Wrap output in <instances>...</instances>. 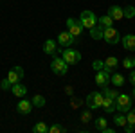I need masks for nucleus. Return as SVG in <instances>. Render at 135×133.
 <instances>
[{
  "label": "nucleus",
  "mask_w": 135,
  "mask_h": 133,
  "mask_svg": "<svg viewBox=\"0 0 135 133\" xmlns=\"http://www.w3.org/2000/svg\"><path fill=\"white\" fill-rule=\"evenodd\" d=\"M32 106H36V108H43V106H45V97L40 95V93H36V95L32 97Z\"/></svg>",
  "instance_id": "obj_21"
},
{
  "label": "nucleus",
  "mask_w": 135,
  "mask_h": 133,
  "mask_svg": "<svg viewBox=\"0 0 135 133\" xmlns=\"http://www.w3.org/2000/svg\"><path fill=\"white\" fill-rule=\"evenodd\" d=\"M124 81H126V79H124V76H123V74H117V72H115V74L110 76V83H112L114 86H123Z\"/></svg>",
  "instance_id": "obj_18"
},
{
  "label": "nucleus",
  "mask_w": 135,
  "mask_h": 133,
  "mask_svg": "<svg viewBox=\"0 0 135 133\" xmlns=\"http://www.w3.org/2000/svg\"><path fill=\"white\" fill-rule=\"evenodd\" d=\"M23 77V68L22 67H13L7 74V79H9L11 85H15V83H20V79Z\"/></svg>",
  "instance_id": "obj_10"
},
{
  "label": "nucleus",
  "mask_w": 135,
  "mask_h": 133,
  "mask_svg": "<svg viewBox=\"0 0 135 133\" xmlns=\"http://www.w3.org/2000/svg\"><path fill=\"white\" fill-rule=\"evenodd\" d=\"M103 108L106 113H114L115 112V101L114 99H110V97H104V101H103Z\"/></svg>",
  "instance_id": "obj_17"
},
{
  "label": "nucleus",
  "mask_w": 135,
  "mask_h": 133,
  "mask_svg": "<svg viewBox=\"0 0 135 133\" xmlns=\"http://www.w3.org/2000/svg\"><path fill=\"white\" fill-rule=\"evenodd\" d=\"M32 131H34V133H47V131H49V128H47V124H45V122H38V124L32 126Z\"/></svg>",
  "instance_id": "obj_23"
},
{
  "label": "nucleus",
  "mask_w": 135,
  "mask_h": 133,
  "mask_svg": "<svg viewBox=\"0 0 135 133\" xmlns=\"http://www.w3.org/2000/svg\"><path fill=\"white\" fill-rule=\"evenodd\" d=\"M32 108H34V106H32V101L29 102L27 99H22V101L18 102V106H16V110H18V113H22V115H29Z\"/></svg>",
  "instance_id": "obj_11"
},
{
  "label": "nucleus",
  "mask_w": 135,
  "mask_h": 133,
  "mask_svg": "<svg viewBox=\"0 0 135 133\" xmlns=\"http://www.w3.org/2000/svg\"><path fill=\"white\" fill-rule=\"evenodd\" d=\"M103 95L104 97H110V99H117V95H119V92H115V88H108V86H104L103 88Z\"/></svg>",
  "instance_id": "obj_22"
},
{
  "label": "nucleus",
  "mask_w": 135,
  "mask_h": 133,
  "mask_svg": "<svg viewBox=\"0 0 135 133\" xmlns=\"http://www.w3.org/2000/svg\"><path fill=\"white\" fill-rule=\"evenodd\" d=\"M121 41L126 51H135V34H126V36H123Z\"/></svg>",
  "instance_id": "obj_13"
},
{
  "label": "nucleus",
  "mask_w": 135,
  "mask_h": 133,
  "mask_svg": "<svg viewBox=\"0 0 135 133\" xmlns=\"http://www.w3.org/2000/svg\"><path fill=\"white\" fill-rule=\"evenodd\" d=\"M56 51H58V43L54 40H47L43 43V52L45 54H51V56H56Z\"/></svg>",
  "instance_id": "obj_14"
},
{
  "label": "nucleus",
  "mask_w": 135,
  "mask_h": 133,
  "mask_svg": "<svg viewBox=\"0 0 135 133\" xmlns=\"http://www.w3.org/2000/svg\"><path fill=\"white\" fill-rule=\"evenodd\" d=\"M70 104H74L72 108H78V106H79V104H81V101H79V99H74V101L70 102Z\"/></svg>",
  "instance_id": "obj_34"
},
{
  "label": "nucleus",
  "mask_w": 135,
  "mask_h": 133,
  "mask_svg": "<svg viewBox=\"0 0 135 133\" xmlns=\"http://www.w3.org/2000/svg\"><path fill=\"white\" fill-rule=\"evenodd\" d=\"M88 31H90V36H92V40H101V38H103V27H99V25H97V23H95V25H94L92 29H88Z\"/></svg>",
  "instance_id": "obj_19"
},
{
  "label": "nucleus",
  "mask_w": 135,
  "mask_h": 133,
  "mask_svg": "<svg viewBox=\"0 0 135 133\" xmlns=\"http://www.w3.org/2000/svg\"><path fill=\"white\" fill-rule=\"evenodd\" d=\"M60 131H67L65 128H61L60 124H52L51 128H49V133H60Z\"/></svg>",
  "instance_id": "obj_30"
},
{
  "label": "nucleus",
  "mask_w": 135,
  "mask_h": 133,
  "mask_svg": "<svg viewBox=\"0 0 135 133\" xmlns=\"http://www.w3.org/2000/svg\"><path fill=\"white\" fill-rule=\"evenodd\" d=\"M103 40L106 41V43H110V45H117V43L121 41V34H119V31L112 25V27H106L103 31Z\"/></svg>",
  "instance_id": "obj_5"
},
{
  "label": "nucleus",
  "mask_w": 135,
  "mask_h": 133,
  "mask_svg": "<svg viewBox=\"0 0 135 133\" xmlns=\"http://www.w3.org/2000/svg\"><path fill=\"white\" fill-rule=\"evenodd\" d=\"M51 70L56 74V76H65L69 72V63L65 61L63 58H54L51 61Z\"/></svg>",
  "instance_id": "obj_3"
},
{
  "label": "nucleus",
  "mask_w": 135,
  "mask_h": 133,
  "mask_svg": "<svg viewBox=\"0 0 135 133\" xmlns=\"http://www.w3.org/2000/svg\"><path fill=\"white\" fill-rule=\"evenodd\" d=\"M90 121H92V112H90V110H85L83 113H81V122H90Z\"/></svg>",
  "instance_id": "obj_28"
},
{
  "label": "nucleus",
  "mask_w": 135,
  "mask_h": 133,
  "mask_svg": "<svg viewBox=\"0 0 135 133\" xmlns=\"http://www.w3.org/2000/svg\"><path fill=\"white\" fill-rule=\"evenodd\" d=\"M61 58H63L67 63H69V65H76V63L81 61V54L76 51V49H70V47H63Z\"/></svg>",
  "instance_id": "obj_2"
},
{
  "label": "nucleus",
  "mask_w": 135,
  "mask_h": 133,
  "mask_svg": "<svg viewBox=\"0 0 135 133\" xmlns=\"http://www.w3.org/2000/svg\"><path fill=\"white\" fill-rule=\"evenodd\" d=\"M133 97H135V88H133Z\"/></svg>",
  "instance_id": "obj_36"
},
{
  "label": "nucleus",
  "mask_w": 135,
  "mask_h": 133,
  "mask_svg": "<svg viewBox=\"0 0 135 133\" xmlns=\"http://www.w3.org/2000/svg\"><path fill=\"white\" fill-rule=\"evenodd\" d=\"M108 16L112 18V20H124V16H123V7L121 6H112L110 9H108Z\"/></svg>",
  "instance_id": "obj_12"
},
{
  "label": "nucleus",
  "mask_w": 135,
  "mask_h": 133,
  "mask_svg": "<svg viewBox=\"0 0 135 133\" xmlns=\"http://www.w3.org/2000/svg\"><path fill=\"white\" fill-rule=\"evenodd\" d=\"M103 101H104L103 92H92V93L86 95V106H88L90 110L101 108V106H103Z\"/></svg>",
  "instance_id": "obj_4"
},
{
  "label": "nucleus",
  "mask_w": 135,
  "mask_h": 133,
  "mask_svg": "<svg viewBox=\"0 0 135 133\" xmlns=\"http://www.w3.org/2000/svg\"><path fill=\"white\" fill-rule=\"evenodd\" d=\"M117 65H119V60H117L115 56H110V58H106V60H104V70L112 72V70L117 68Z\"/></svg>",
  "instance_id": "obj_16"
},
{
  "label": "nucleus",
  "mask_w": 135,
  "mask_h": 133,
  "mask_svg": "<svg viewBox=\"0 0 135 133\" xmlns=\"http://www.w3.org/2000/svg\"><path fill=\"white\" fill-rule=\"evenodd\" d=\"M130 83H132V85L135 86V70H133V72H130Z\"/></svg>",
  "instance_id": "obj_33"
},
{
  "label": "nucleus",
  "mask_w": 135,
  "mask_h": 133,
  "mask_svg": "<svg viewBox=\"0 0 135 133\" xmlns=\"http://www.w3.org/2000/svg\"><path fill=\"white\" fill-rule=\"evenodd\" d=\"M74 40H76V38H74L69 31H61L58 34V43H60L61 47H72Z\"/></svg>",
  "instance_id": "obj_9"
},
{
  "label": "nucleus",
  "mask_w": 135,
  "mask_h": 133,
  "mask_svg": "<svg viewBox=\"0 0 135 133\" xmlns=\"http://www.w3.org/2000/svg\"><path fill=\"white\" fill-rule=\"evenodd\" d=\"M11 92L15 93L16 97H23V95L27 93V86H23L22 83H15V85L11 86Z\"/></svg>",
  "instance_id": "obj_15"
},
{
  "label": "nucleus",
  "mask_w": 135,
  "mask_h": 133,
  "mask_svg": "<svg viewBox=\"0 0 135 133\" xmlns=\"http://www.w3.org/2000/svg\"><path fill=\"white\" fill-rule=\"evenodd\" d=\"M133 60H135V58H133Z\"/></svg>",
  "instance_id": "obj_37"
},
{
  "label": "nucleus",
  "mask_w": 135,
  "mask_h": 133,
  "mask_svg": "<svg viewBox=\"0 0 135 133\" xmlns=\"http://www.w3.org/2000/svg\"><path fill=\"white\" fill-rule=\"evenodd\" d=\"M92 68H94L95 72L101 70V68H104V61H101V60H95V61L92 63Z\"/></svg>",
  "instance_id": "obj_31"
},
{
  "label": "nucleus",
  "mask_w": 135,
  "mask_h": 133,
  "mask_svg": "<svg viewBox=\"0 0 135 133\" xmlns=\"http://www.w3.org/2000/svg\"><path fill=\"white\" fill-rule=\"evenodd\" d=\"M0 86H2V90H11V86H13V85H11V83H9V79L6 77L4 81L0 83Z\"/></svg>",
  "instance_id": "obj_32"
},
{
  "label": "nucleus",
  "mask_w": 135,
  "mask_h": 133,
  "mask_svg": "<svg viewBox=\"0 0 135 133\" xmlns=\"http://www.w3.org/2000/svg\"><path fill=\"white\" fill-rule=\"evenodd\" d=\"M133 65H135V60H133V58H126L124 61H123V67H124V68H128V70H130V68H133Z\"/></svg>",
  "instance_id": "obj_29"
},
{
  "label": "nucleus",
  "mask_w": 135,
  "mask_h": 133,
  "mask_svg": "<svg viewBox=\"0 0 135 133\" xmlns=\"http://www.w3.org/2000/svg\"><path fill=\"white\" fill-rule=\"evenodd\" d=\"M130 108H132V97L128 93H119L115 99V110L121 113H126Z\"/></svg>",
  "instance_id": "obj_1"
},
{
  "label": "nucleus",
  "mask_w": 135,
  "mask_h": 133,
  "mask_svg": "<svg viewBox=\"0 0 135 133\" xmlns=\"http://www.w3.org/2000/svg\"><path fill=\"white\" fill-rule=\"evenodd\" d=\"M123 16L128 18V20L133 18V16H135V7H133V6H126L124 9H123Z\"/></svg>",
  "instance_id": "obj_24"
},
{
  "label": "nucleus",
  "mask_w": 135,
  "mask_h": 133,
  "mask_svg": "<svg viewBox=\"0 0 135 133\" xmlns=\"http://www.w3.org/2000/svg\"><path fill=\"white\" fill-rule=\"evenodd\" d=\"M114 131H115V128H108V126L103 130V133H114Z\"/></svg>",
  "instance_id": "obj_35"
},
{
  "label": "nucleus",
  "mask_w": 135,
  "mask_h": 133,
  "mask_svg": "<svg viewBox=\"0 0 135 133\" xmlns=\"http://www.w3.org/2000/svg\"><path fill=\"white\" fill-rule=\"evenodd\" d=\"M106 122H108V121H106L104 117H97V119H95V130L103 131L104 128H106Z\"/></svg>",
  "instance_id": "obj_27"
},
{
  "label": "nucleus",
  "mask_w": 135,
  "mask_h": 133,
  "mask_svg": "<svg viewBox=\"0 0 135 133\" xmlns=\"http://www.w3.org/2000/svg\"><path fill=\"white\" fill-rule=\"evenodd\" d=\"M79 22H81V25H83V29H92L94 25L97 23V16L94 14V11H83L81 13V16H79Z\"/></svg>",
  "instance_id": "obj_6"
},
{
  "label": "nucleus",
  "mask_w": 135,
  "mask_h": 133,
  "mask_svg": "<svg viewBox=\"0 0 135 133\" xmlns=\"http://www.w3.org/2000/svg\"><path fill=\"white\" fill-rule=\"evenodd\" d=\"M126 124L135 126V108H130V110L126 112Z\"/></svg>",
  "instance_id": "obj_25"
},
{
  "label": "nucleus",
  "mask_w": 135,
  "mask_h": 133,
  "mask_svg": "<svg viewBox=\"0 0 135 133\" xmlns=\"http://www.w3.org/2000/svg\"><path fill=\"white\" fill-rule=\"evenodd\" d=\"M97 25L103 27V29H106V27H112V25H114V20H112L108 14H104L101 18H97Z\"/></svg>",
  "instance_id": "obj_20"
},
{
  "label": "nucleus",
  "mask_w": 135,
  "mask_h": 133,
  "mask_svg": "<svg viewBox=\"0 0 135 133\" xmlns=\"http://www.w3.org/2000/svg\"><path fill=\"white\" fill-rule=\"evenodd\" d=\"M67 29H69V32L72 34L74 38H78V36H81L83 34V25H81V22L78 20V18H69L67 20Z\"/></svg>",
  "instance_id": "obj_7"
},
{
  "label": "nucleus",
  "mask_w": 135,
  "mask_h": 133,
  "mask_svg": "<svg viewBox=\"0 0 135 133\" xmlns=\"http://www.w3.org/2000/svg\"><path fill=\"white\" fill-rule=\"evenodd\" d=\"M110 72L104 70V68H101V70H97V74H95V85L97 86H101V88H104V86H108V83H110Z\"/></svg>",
  "instance_id": "obj_8"
},
{
  "label": "nucleus",
  "mask_w": 135,
  "mask_h": 133,
  "mask_svg": "<svg viewBox=\"0 0 135 133\" xmlns=\"http://www.w3.org/2000/svg\"><path fill=\"white\" fill-rule=\"evenodd\" d=\"M114 124H115V126H119V128H123V126L126 124V117L119 112L117 115H115V119H114Z\"/></svg>",
  "instance_id": "obj_26"
}]
</instances>
